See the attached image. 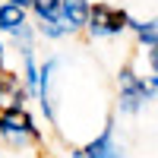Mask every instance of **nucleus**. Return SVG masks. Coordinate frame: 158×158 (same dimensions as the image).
Here are the masks:
<instances>
[{
    "label": "nucleus",
    "mask_w": 158,
    "mask_h": 158,
    "mask_svg": "<svg viewBox=\"0 0 158 158\" xmlns=\"http://www.w3.org/2000/svg\"><path fill=\"white\" fill-rule=\"evenodd\" d=\"M149 89H152V95H158V73L149 79Z\"/></svg>",
    "instance_id": "obj_11"
},
{
    "label": "nucleus",
    "mask_w": 158,
    "mask_h": 158,
    "mask_svg": "<svg viewBox=\"0 0 158 158\" xmlns=\"http://www.w3.org/2000/svg\"><path fill=\"white\" fill-rule=\"evenodd\" d=\"M73 158H123V149H120V142H117V136H114V127L108 123L101 130V136H95L89 146L76 149Z\"/></svg>",
    "instance_id": "obj_4"
},
{
    "label": "nucleus",
    "mask_w": 158,
    "mask_h": 158,
    "mask_svg": "<svg viewBox=\"0 0 158 158\" xmlns=\"http://www.w3.org/2000/svg\"><path fill=\"white\" fill-rule=\"evenodd\" d=\"M0 136H3L10 146H25V142L38 139V127L22 108L10 104V108L0 111Z\"/></svg>",
    "instance_id": "obj_1"
},
{
    "label": "nucleus",
    "mask_w": 158,
    "mask_h": 158,
    "mask_svg": "<svg viewBox=\"0 0 158 158\" xmlns=\"http://www.w3.org/2000/svg\"><path fill=\"white\" fill-rule=\"evenodd\" d=\"M35 16L38 22H54L60 19V10H63V0H35Z\"/></svg>",
    "instance_id": "obj_8"
},
{
    "label": "nucleus",
    "mask_w": 158,
    "mask_h": 158,
    "mask_svg": "<svg viewBox=\"0 0 158 158\" xmlns=\"http://www.w3.org/2000/svg\"><path fill=\"white\" fill-rule=\"evenodd\" d=\"M6 3H19V6L29 10V6H35V0H6Z\"/></svg>",
    "instance_id": "obj_12"
},
{
    "label": "nucleus",
    "mask_w": 158,
    "mask_h": 158,
    "mask_svg": "<svg viewBox=\"0 0 158 158\" xmlns=\"http://www.w3.org/2000/svg\"><path fill=\"white\" fill-rule=\"evenodd\" d=\"M0 70H3V41H0Z\"/></svg>",
    "instance_id": "obj_14"
},
{
    "label": "nucleus",
    "mask_w": 158,
    "mask_h": 158,
    "mask_svg": "<svg viewBox=\"0 0 158 158\" xmlns=\"http://www.w3.org/2000/svg\"><path fill=\"white\" fill-rule=\"evenodd\" d=\"M3 98H6V79L0 76V101H3Z\"/></svg>",
    "instance_id": "obj_13"
},
{
    "label": "nucleus",
    "mask_w": 158,
    "mask_h": 158,
    "mask_svg": "<svg viewBox=\"0 0 158 158\" xmlns=\"http://www.w3.org/2000/svg\"><path fill=\"white\" fill-rule=\"evenodd\" d=\"M89 13H92L89 0H63L60 22L67 25L70 35H73V32H79V29H85V25H89Z\"/></svg>",
    "instance_id": "obj_5"
},
{
    "label": "nucleus",
    "mask_w": 158,
    "mask_h": 158,
    "mask_svg": "<svg viewBox=\"0 0 158 158\" xmlns=\"http://www.w3.org/2000/svg\"><path fill=\"white\" fill-rule=\"evenodd\" d=\"M117 85H120V111L123 114H136L142 104H146L149 98H152V89H149V82L142 76H136L130 67H123L120 73H117Z\"/></svg>",
    "instance_id": "obj_3"
},
{
    "label": "nucleus",
    "mask_w": 158,
    "mask_h": 158,
    "mask_svg": "<svg viewBox=\"0 0 158 158\" xmlns=\"http://www.w3.org/2000/svg\"><path fill=\"white\" fill-rule=\"evenodd\" d=\"M85 29L92 32V38H114L120 35L123 29H130V16L120 6H111V3H95L89 13V25Z\"/></svg>",
    "instance_id": "obj_2"
},
{
    "label": "nucleus",
    "mask_w": 158,
    "mask_h": 158,
    "mask_svg": "<svg viewBox=\"0 0 158 158\" xmlns=\"http://www.w3.org/2000/svg\"><path fill=\"white\" fill-rule=\"evenodd\" d=\"M22 25H25V6H19V3H3L0 6V32L13 35Z\"/></svg>",
    "instance_id": "obj_6"
},
{
    "label": "nucleus",
    "mask_w": 158,
    "mask_h": 158,
    "mask_svg": "<svg viewBox=\"0 0 158 158\" xmlns=\"http://www.w3.org/2000/svg\"><path fill=\"white\" fill-rule=\"evenodd\" d=\"M38 32H41L44 38H63V35H70V29L60 19H54V22H38Z\"/></svg>",
    "instance_id": "obj_9"
},
{
    "label": "nucleus",
    "mask_w": 158,
    "mask_h": 158,
    "mask_svg": "<svg viewBox=\"0 0 158 158\" xmlns=\"http://www.w3.org/2000/svg\"><path fill=\"white\" fill-rule=\"evenodd\" d=\"M130 29H133L136 35V41L142 48H158V19H146V22H136V19H130Z\"/></svg>",
    "instance_id": "obj_7"
},
{
    "label": "nucleus",
    "mask_w": 158,
    "mask_h": 158,
    "mask_svg": "<svg viewBox=\"0 0 158 158\" xmlns=\"http://www.w3.org/2000/svg\"><path fill=\"white\" fill-rule=\"evenodd\" d=\"M149 67H152V73H158V48L149 51Z\"/></svg>",
    "instance_id": "obj_10"
}]
</instances>
